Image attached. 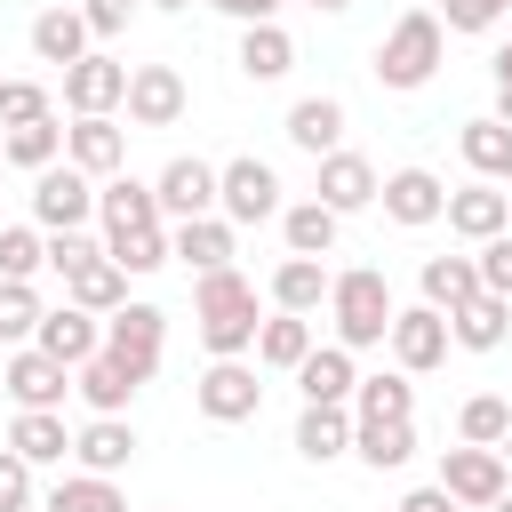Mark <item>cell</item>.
I'll list each match as a JSON object with an SVG mask.
<instances>
[{"label":"cell","instance_id":"cell-1","mask_svg":"<svg viewBox=\"0 0 512 512\" xmlns=\"http://www.w3.org/2000/svg\"><path fill=\"white\" fill-rule=\"evenodd\" d=\"M192 320H200V344H208V360H240V352H256V280L248 272H200L192 280Z\"/></svg>","mask_w":512,"mask_h":512},{"label":"cell","instance_id":"cell-2","mask_svg":"<svg viewBox=\"0 0 512 512\" xmlns=\"http://www.w3.org/2000/svg\"><path fill=\"white\" fill-rule=\"evenodd\" d=\"M440 64H448V24H440L432 8H408V16L376 40V64H368V72H376L392 96H408V88H424Z\"/></svg>","mask_w":512,"mask_h":512},{"label":"cell","instance_id":"cell-3","mask_svg":"<svg viewBox=\"0 0 512 512\" xmlns=\"http://www.w3.org/2000/svg\"><path fill=\"white\" fill-rule=\"evenodd\" d=\"M392 280L376 272V264H352V272H336V288H328V320H336V344L344 352H368V344H384L392 336Z\"/></svg>","mask_w":512,"mask_h":512},{"label":"cell","instance_id":"cell-4","mask_svg":"<svg viewBox=\"0 0 512 512\" xmlns=\"http://www.w3.org/2000/svg\"><path fill=\"white\" fill-rule=\"evenodd\" d=\"M104 352H112L136 384H152V376H160V352H168V312L144 304V296H128V304L104 320Z\"/></svg>","mask_w":512,"mask_h":512},{"label":"cell","instance_id":"cell-5","mask_svg":"<svg viewBox=\"0 0 512 512\" xmlns=\"http://www.w3.org/2000/svg\"><path fill=\"white\" fill-rule=\"evenodd\" d=\"M280 208H288V200H280L272 160L240 152V160H224V168H216V216H224V224H264V216H280Z\"/></svg>","mask_w":512,"mask_h":512},{"label":"cell","instance_id":"cell-6","mask_svg":"<svg viewBox=\"0 0 512 512\" xmlns=\"http://www.w3.org/2000/svg\"><path fill=\"white\" fill-rule=\"evenodd\" d=\"M88 216H96V176H80L72 160L32 176V224L40 232H88Z\"/></svg>","mask_w":512,"mask_h":512},{"label":"cell","instance_id":"cell-7","mask_svg":"<svg viewBox=\"0 0 512 512\" xmlns=\"http://www.w3.org/2000/svg\"><path fill=\"white\" fill-rule=\"evenodd\" d=\"M192 408H200L208 424H248V416L264 408V384H256L248 360H208L200 384H192Z\"/></svg>","mask_w":512,"mask_h":512},{"label":"cell","instance_id":"cell-8","mask_svg":"<svg viewBox=\"0 0 512 512\" xmlns=\"http://www.w3.org/2000/svg\"><path fill=\"white\" fill-rule=\"evenodd\" d=\"M64 104H72V120H112V112L128 104V64L104 56V48H88V56L64 72Z\"/></svg>","mask_w":512,"mask_h":512},{"label":"cell","instance_id":"cell-9","mask_svg":"<svg viewBox=\"0 0 512 512\" xmlns=\"http://www.w3.org/2000/svg\"><path fill=\"white\" fill-rule=\"evenodd\" d=\"M440 488L456 496V512H496V504L512 496L496 448H448V456H440Z\"/></svg>","mask_w":512,"mask_h":512},{"label":"cell","instance_id":"cell-10","mask_svg":"<svg viewBox=\"0 0 512 512\" xmlns=\"http://www.w3.org/2000/svg\"><path fill=\"white\" fill-rule=\"evenodd\" d=\"M152 192H160V224H168V232L192 224V216H216V168L192 160V152H176V160L152 176Z\"/></svg>","mask_w":512,"mask_h":512},{"label":"cell","instance_id":"cell-11","mask_svg":"<svg viewBox=\"0 0 512 512\" xmlns=\"http://www.w3.org/2000/svg\"><path fill=\"white\" fill-rule=\"evenodd\" d=\"M184 104H192V88L176 64H128V120L136 128H176Z\"/></svg>","mask_w":512,"mask_h":512},{"label":"cell","instance_id":"cell-12","mask_svg":"<svg viewBox=\"0 0 512 512\" xmlns=\"http://www.w3.org/2000/svg\"><path fill=\"white\" fill-rule=\"evenodd\" d=\"M384 344H392V360H400L408 376H424V368H440V360H448V344H456V336H448V312L408 304V312H392V336H384Z\"/></svg>","mask_w":512,"mask_h":512},{"label":"cell","instance_id":"cell-13","mask_svg":"<svg viewBox=\"0 0 512 512\" xmlns=\"http://www.w3.org/2000/svg\"><path fill=\"white\" fill-rule=\"evenodd\" d=\"M0 384H8V400H16V408H64L72 368H64V360H48L40 344H16V352H8V368H0Z\"/></svg>","mask_w":512,"mask_h":512},{"label":"cell","instance_id":"cell-14","mask_svg":"<svg viewBox=\"0 0 512 512\" xmlns=\"http://www.w3.org/2000/svg\"><path fill=\"white\" fill-rule=\"evenodd\" d=\"M376 200H384V216H392V224H408V232H424V224H440V216H448V184H440L432 168H392Z\"/></svg>","mask_w":512,"mask_h":512},{"label":"cell","instance_id":"cell-15","mask_svg":"<svg viewBox=\"0 0 512 512\" xmlns=\"http://www.w3.org/2000/svg\"><path fill=\"white\" fill-rule=\"evenodd\" d=\"M448 232L472 240V248L496 240V232H512V192H496V184H480V176L456 184V192H448Z\"/></svg>","mask_w":512,"mask_h":512},{"label":"cell","instance_id":"cell-16","mask_svg":"<svg viewBox=\"0 0 512 512\" xmlns=\"http://www.w3.org/2000/svg\"><path fill=\"white\" fill-rule=\"evenodd\" d=\"M376 192H384V176H376L360 152H328V160H320V184H312V200H320V208H336V216H360Z\"/></svg>","mask_w":512,"mask_h":512},{"label":"cell","instance_id":"cell-17","mask_svg":"<svg viewBox=\"0 0 512 512\" xmlns=\"http://www.w3.org/2000/svg\"><path fill=\"white\" fill-rule=\"evenodd\" d=\"M48 360H64V368H88L96 352H104V320L96 312H80V304H56L48 320H40V336H32Z\"/></svg>","mask_w":512,"mask_h":512},{"label":"cell","instance_id":"cell-18","mask_svg":"<svg viewBox=\"0 0 512 512\" xmlns=\"http://www.w3.org/2000/svg\"><path fill=\"white\" fill-rule=\"evenodd\" d=\"M296 392H304V408H352V392H360L352 352L344 344H312V360L296 368Z\"/></svg>","mask_w":512,"mask_h":512},{"label":"cell","instance_id":"cell-19","mask_svg":"<svg viewBox=\"0 0 512 512\" xmlns=\"http://www.w3.org/2000/svg\"><path fill=\"white\" fill-rule=\"evenodd\" d=\"M72 456H80V472L120 480V472H128V456H136V424H128V416H88V424L72 432Z\"/></svg>","mask_w":512,"mask_h":512},{"label":"cell","instance_id":"cell-20","mask_svg":"<svg viewBox=\"0 0 512 512\" xmlns=\"http://www.w3.org/2000/svg\"><path fill=\"white\" fill-rule=\"evenodd\" d=\"M352 456L368 472H400L416 456V416H352Z\"/></svg>","mask_w":512,"mask_h":512},{"label":"cell","instance_id":"cell-21","mask_svg":"<svg viewBox=\"0 0 512 512\" xmlns=\"http://www.w3.org/2000/svg\"><path fill=\"white\" fill-rule=\"evenodd\" d=\"M280 128H288V144H296V152H312V160L344 152V104H336V96H296Z\"/></svg>","mask_w":512,"mask_h":512},{"label":"cell","instance_id":"cell-22","mask_svg":"<svg viewBox=\"0 0 512 512\" xmlns=\"http://www.w3.org/2000/svg\"><path fill=\"white\" fill-rule=\"evenodd\" d=\"M64 160L80 168V176H120V160H128V136H120V120H72L64 128Z\"/></svg>","mask_w":512,"mask_h":512},{"label":"cell","instance_id":"cell-23","mask_svg":"<svg viewBox=\"0 0 512 512\" xmlns=\"http://www.w3.org/2000/svg\"><path fill=\"white\" fill-rule=\"evenodd\" d=\"M96 216H104V240L144 232V224H160V192L136 184V176H104V184H96Z\"/></svg>","mask_w":512,"mask_h":512},{"label":"cell","instance_id":"cell-24","mask_svg":"<svg viewBox=\"0 0 512 512\" xmlns=\"http://www.w3.org/2000/svg\"><path fill=\"white\" fill-rule=\"evenodd\" d=\"M328 288H336V272H328L320 256H280V272H272V312L312 320V312L328 304Z\"/></svg>","mask_w":512,"mask_h":512},{"label":"cell","instance_id":"cell-25","mask_svg":"<svg viewBox=\"0 0 512 512\" xmlns=\"http://www.w3.org/2000/svg\"><path fill=\"white\" fill-rule=\"evenodd\" d=\"M88 40H96V32H88L80 8H40V16H32V56L56 64V72H72V64L88 56Z\"/></svg>","mask_w":512,"mask_h":512},{"label":"cell","instance_id":"cell-26","mask_svg":"<svg viewBox=\"0 0 512 512\" xmlns=\"http://www.w3.org/2000/svg\"><path fill=\"white\" fill-rule=\"evenodd\" d=\"M456 152H464V168H472L480 184H512V128H504L496 112H480V120H464V136H456Z\"/></svg>","mask_w":512,"mask_h":512},{"label":"cell","instance_id":"cell-27","mask_svg":"<svg viewBox=\"0 0 512 512\" xmlns=\"http://www.w3.org/2000/svg\"><path fill=\"white\" fill-rule=\"evenodd\" d=\"M8 448H16V456L40 472V464H64V456H72V432H64V416H56V408H16Z\"/></svg>","mask_w":512,"mask_h":512},{"label":"cell","instance_id":"cell-28","mask_svg":"<svg viewBox=\"0 0 512 512\" xmlns=\"http://www.w3.org/2000/svg\"><path fill=\"white\" fill-rule=\"evenodd\" d=\"M64 296H72L80 312H96V320H112V312L128 304V272H120L112 256H88L80 272H64Z\"/></svg>","mask_w":512,"mask_h":512},{"label":"cell","instance_id":"cell-29","mask_svg":"<svg viewBox=\"0 0 512 512\" xmlns=\"http://www.w3.org/2000/svg\"><path fill=\"white\" fill-rule=\"evenodd\" d=\"M448 336H456L464 352H496V344L512 336V296H488V288H480L464 312H448Z\"/></svg>","mask_w":512,"mask_h":512},{"label":"cell","instance_id":"cell-30","mask_svg":"<svg viewBox=\"0 0 512 512\" xmlns=\"http://www.w3.org/2000/svg\"><path fill=\"white\" fill-rule=\"evenodd\" d=\"M72 392L88 400V416H128V400H136V376H128L112 352H96L88 368H72Z\"/></svg>","mask_w":512,"mask_h":512},{"label":"cell","instance_id":"cell-31","mask_svg":"<svg viewBox=\"0 0 512 512\" xmlns=\"http://www.w3.org/2000/svg\"><path fill=\"white\" fill-rule=\"evenodd\" d=\"M336 232H344V216L320 208V200H288V208H280V240H288V256H328Z\"/></svg>","mask_w":512,"mask_h":512},{"label":"cell","instance_id":"cell-32","mask_svg":"<svg viewBox=\"0 0 512 512\" xmlns=\"http://www.w3.org/2000/svg\"><path fill=\"white\" fill-rule=\"evenodd\" d=\"M312 360V320H296V312H272L264 328H256V368H280V376H296Z\"/></svg>","mask_w":512,"mask_h":512},{"label":"cell","instance_id":"cell-33","mask_svg":"<svg viewBox=\"0 0 512 512\" xmlns=\"http://www.w3.org/2000/svg\"><path fill=\"white\" fill-rule=\"evenodd\" d=\"M296 456H304V464L352 456V408H304V416H296Z\"/></svg>","mask_w":512,"mask_h":512},{"label":"cell","instance_id":"cell-34","mask_svg":"<svg viewBox=\"0 0 512 512\" xmlns=\"http://www.w3.org/2000/svg\"><path fill=\"white\" fill-rule=\"evenodd\" d=\"M168 240H176V256L192 264V280H200V272H224V264H232V224H224V216H192V224H176Z\"/></svg>","mask_w":512,"mask_h":512},{"label":"cell","instance_id":"cell-35","mask_svg":"<svg viewBox=\"0 0 512 512\" xmlns=\"http://www.w3.org/2000/svg\"><path fill=\"white\" fill-rule=\"evenodd\" d=\"M480 296V264L472 256H424V304L432 312H464Z\"/></svg>","mask_w":512,"mask_h":512},{"label":"cell","instance_id":"cell-36","mask_svg":"<svg viewBox=\"0 0 512 512\" xmlns=\"http://www.w3.org/2000/svg\"><path fill=\"white\" fill-rule=\"evenodd\" d=\"M288 64H296V40L280 24H240V72L248 80H288Z\"/></svg>","mask_w":512,"mask_h":512},{"label":"cell","instance_id":"cell-37","mask_svg":"<svg viewBox=\"0 0 512 512\" xmlns=\"http://www.w3.org/2000/svg\"><path fill=\"white\" fill-rule=\"evenodd\" d=\"M40 512H128V496H120V480H96V472H64V480L40 496Z\"/></svg>","mask_w":512,"mask_h":512},{"label":"cell","instance_id":"cell-38","mask_svg":"<svg viewBox=\"0 0 512 512\" xmlns=\"http://www.w3.org/2000/svg\"><path fill=\"white\" fill-rule=\"evenodd\" d=\"M0 160H8V168H32V176L56 168V160H64V128H56V112L32 120V128H8V136H0Z\"/></svg>","mask_w":512,"mask_h":512},{"label":"cell","instance_id":"cell-39","mask_svg":"<svg viewBox=\"0 0 512 512\" xmlns=\"http://www.w3.org/2000/svg\"><path fill=\"white\" fill-rule=\"evenodd\" d=\"M104 256H112L128 280H144V272H160V264L176 256V240H168V224H144V232H120V240H104Z\"/></svg>","mask_w":512,"mask_h":512},{"label":"cell","instance_id":"cell-40","mask_svg":"<svg viewBox=\"0 0 512 512\" xmlns=\"http://www.w3.org/2000/svg\"><path fill=\"white\" fill-rule=\"evenodd\" d=\"M352 416H416V384H408V368H376V376H360Z\"/></svg>","mask_w":512,"mask_h":512},{"label":"cell","instance_id":"cell-41","mask_svg":"<svg viewBox=\"0 0 512 512\" xmlns=\"http://www.w3.org/2000/svg\"><path fill=\"white\" fill-rule=\"evenodd\" d=\"M40 320H48L40 288H32V280H0V344H32Z\"/></svg>","mask_w":512,"mask_h":512},{"label":"cell","instance_id":"cell-42","mask_svg":"<svg viewBox=\"0 0 512 512\" xmlns=\"http://www.w3.org/2000/svg\"><path fill=\"white\" fill-rule=\"evenodd\" d=\"M456 432H464V448H504V432H512V400L472 392V400H464V416H456Z\"/></svg>","mask_w":512,"mask_h":512},{"label":"cell","instance_id":"cell-43","mask_svg":"<svg viewBox=\"0 0 512 512\" xmlns=\"http://www.w3.org/2000/svg\"><path fill=\"white\" fill-rule=\"evenodd\" d=\"M40 264H48L40 224H8V232H0V280H32Z\"/></svg>","mask_w":512,"mask_h":512},{"label":"cell","instance_id":"cell-44","mask_svg":"<svg viewBox=\"0 0 512 512\" xmlns=\"http://www.w3.org/2000/svg\"><path fill=\"white\" fill-rule=\"evenodd\" d=\"M48 120V88L40 80H0V128H32Z\"/></svg>","mask_w":512,"mask_h":512},{"label":"cell","instance_id":"cell-45","mask_svg":"<svg viewBox=\"0 0 512 512\" xmlns=\"http://www.w3.org/2000/svg\"><path fill=\"white\" fill-rule=\"evenodd\" d=\"M432 16H440L448 32H496V24L512 16V0H440Z\"/></svg>","mask_w":512,"mask_h":512},{"label":"cell","instance_id":"cell-46","mask_svg":"<svg viewBox=\"0 0 512 512\" xmlns=\"http://www.w3.org/2000/svg\"><path fill=\"white\" fill-rule=\"evenodd\" d=\"M472 264H480V288H488V296H512V232L480 240V248H472Z\"/></svg>","mask_w":512,"mask_h":512},{"label":"cell","instance_id":"cell-47","mask_svg":"<svg viewBox=\"0 0 512 512\" xmlns=\"http://www.w3.org/2000/svg\"><path fill=\"white\" fill-rule=\"evenodd\" d=\"M0 512H32V464L16 448H0Z\"/></svg>","mask_w":512,"mask_h":512},{"label":"cell","instance_id":"cell-48","mask_svg":"<svg viewBox=\"0 0 512 512\" xmlns=\"http://www.w3.org/2000/svg\"><path fill=\"white\" fill-rule=\"evenodd\" d=\"M88 256H104V240H88V232H48V272H80Z\"/></svg>","mask_w":512,"mask_h":512},{"label":"cell","instance_id":"cell-49","mask_svg":"<svg viewBox=\"0 0 512 512\" xmlns=\"http://www.w3.org/2000/svg\"><path fill=\"white\" fill-rule=\"evenodd\" d=\"M80 16H88V32H96V40H112V32H128L136 0H80Z\"/></svg>","mask_w":512,"mask_h":512},{"label":"cell","instance_id":"cell-50","mask_svg":"<svg viewBox=\"0 0 512 512\" xmlns=\"http://www.w3.org/2000/svg\"><path fill=\"white\" fill-rule=\"evenodd\" d=\"M216 16H232V24H280V8L288 0H208Z\"/></svg>","mask_w":512,"mask_h":512},{"label":"cell","instance_id":"cell-51","mask_svg":"<svg viewBox=\"0 0 512 512\" xmlns=\"http://www.w3.org/2000/svg\"><path fill=\"white\" fill-rule=\"evenodd\" d=\"M400 512H456V496L432 480V488H408V496H400Z\"/></svg>","mask_w":512,"mask_h":512},{"label":"cell","instance_id":"cell-52","mask_svg":"<svg viewBox=\"0 0 512 512\" xmlns=\"http://www.w3.org/2000/svg\"><path fill=\"white\" fill-rule=\"evenodd\" d=\"M488 72H496V88H512V40L496 48V64H488Z\"/></svg>","mask_w":512,"mask_h":512},{"label":"cell","instance_id":"cell-53","mask_svg":"<svg viewBox=\"0 0 512 512\" xmlns=\"http://www.w3.org/2000/svg\"><path fill=\"white\" fill-rule=\"evenodd\" d=\"M496 120H504V128H512V88H496Z\"/></svg>","mask_w":512,"mask_h":512},{"label":"cell","instance_id":"cell-54","mask_svg":"<svg viewBox=\"0 0 512 512\" xmlns=\"http://www.w3.org/2000/svg\"><path fill=\"white\" fill-rule=\"evenodd\" d=\"M304 8H320V16H336V8H352V0H304Z\"/></svg>","mask_w":512,"mask_h":512},{"label":"cell","instance_id":"cell-55","mask_svg":"<svg viewBox=\"0 0 512 512\" xmlns=\"http://www.w3.org/2000/svg\"><path fill=\"white\" fill-rule=\"evenodd\" d=\"M152 8H192V0H152Z\"/></svg>","mask_w":512,"mask_h":512},{"label":"cell","instance_id":"cell-56","mask_svg":"<svg viewBox=\"0 0 512 512\" xmlns=\"http://www.w3.org/2000/svg\"><path fill=\"white\" fill-rule=\"evenodd\" d=\"M496 456H504V464H512V432H504V448H496Z\"/></svg>","mask_w":512,"mask_h":512},{"label":"cell","instance_id":"cell-57","mask_svg":"<svg viewBox=\"0 0 512 512\" xmlns=\"http://www.w3.org/2000/svg\"><path fill=\"white\" fill-rule=\"evenodd\" d=\"M496 512H512V496H504V504H496Z\"/></svg>","mask_w":512,"mask_h":512},{"label":"cell","instance_id":"cell-58","mask_svg":"<svg viewBox=\"0 0 512 512\" xmlns=\"http://www.w3.org/2000/svg\"><path fill=\"white\" fill-rule=\"evenodd\" d=\"M0 168H8V160H0Z\"/></svg>","mask_w":512,"mask_h":512}]
</instances>
